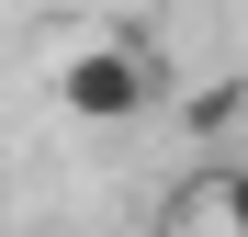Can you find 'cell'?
Instances as JSON below:
<instances>
[{"label": "cell", "instance_id": "obj_3", "mask_svg": "<svg viewBox=\"0 0 248 237\" xmlns=\"http://www.w3.org/2000/svg\"><path fill=\"white\" fill-rule=\"evenodd\" d=\"M215 125H237V79H215V91H192V136H215Z\"/></svg>", "mask_w": 248, "mask_h": 237}, {"label": "cell", "instance_id": "obj_2", "mask_svg": "<svg viewBox=\"0 0 248 237\" xmlns=\"http://www.w3.org/2000/svg\"><path fill=\"white\" fill-rule=\"evenodd\" d=\"M203 204H215V237H248V170H215Z\"/></svg>", "mask_w": 248, "mask_h": 237}, {"label": "cell", "instance_id": "obj_1", "mask_svg": "<svg viewBox=\"0 0 248 237\" xmlns=\"http://www.w3.org/2000/svg\"><path fill=\"white\" fill-rule=\"evenodd\" d=\"M57 102L79 113V125H136V113L158 102V57L136 46V34H91V46L57 57Z\"/></svg>", "mask_w": 248, "mask_h": 237}]
</instances>
